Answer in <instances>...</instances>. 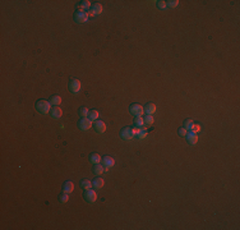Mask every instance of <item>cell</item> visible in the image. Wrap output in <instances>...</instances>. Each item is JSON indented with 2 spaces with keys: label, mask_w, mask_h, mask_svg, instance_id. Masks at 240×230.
<instances>
[{
  "label": "cell",
  "mask_w": 240,
  "mask_h": 230,
  "mask_svg": "<svg viewBox=\"0 0 240 230\" xmlns=\"http://www.w3.org/2000/svg\"><path fill=\"white\" fill-rule=\"evenodd\" d=\"M136 136H137V138H139V139L146 138V136H147V130H146L145 128H141V129H138V130L136 132Z\"/></svg>",
  "instance_id": "obj_25"
},
{
  "label": "cell",
  "mask_w": 240,
  "mask_h": 230,
  "mask_svg": "<svg viewBox=\"0 0 240 230\" xmlns=\"http://www.w3.org/2000/svg\"><path fill=\"white\" fill-rule=\"evenodd\" d=\"M92 120L90 118H81L78 120V128L81 130H88L91 127H92Z\"/></svg>",
  "instance_id": "obj_7"
},
{
  "label": "cell",
  "mask_w": 240,
  "mask_h": 230,
  "mask_svg": "<svg viewBox=\"0 0 240 230\" xmlns=\"http://www.w3.org/2000/svg\"><path fill=\"white\" fill-rule=\"evenodd\" d=\"M105 171V166L102 164H95L92 166V172L95 175H97V177H101V174Z\"/></svg>",
  "instance_id": "obj_13"
},
{
  "label": "cell",
  "mask_w": 240,
  "mask_h": 230,
  "mask_svg": "<svg viewBox=\"0 0 240 230\" xmlns=\"http://www.w3.org/2000/svg\"><path fill=\"white\" fill-rule=\"evenodd\" d=\"M60 102H61V97L59 95H53L50 97V104L53 106H57V105H60Z\"/></svg>",
  "instance_id": "obj_20"
},
{
  "label": "cell",
  "mask_w": 240,
  "mask_h": 230,
  "mask_svg": "<svg viewBox=\"0 0 240 230\" xmlns=\"http://www.w3.org/2000/svg\"><path fill=\"white\" fill-rule=\"evenodd\" d=\"M81 86H82L81 81L77 79V78H72V79H69V82H68V88H69V91L73 92V93L79 92Z\"/></svg>",
  "instance_id": "obj_5"
},
{
  "label": "cell",
  "mask_w": 240,
  "mask_h": 230,
  "mask_svg": "<svg viewBox=\"0 0 240 230\" xmlns=\"http://www.w3.org/2000/svg\"><path fill=\"white\" fill-rule=\"evenodd\" d=\"M92 127H93L96 133H103L105 130H106V124H105V121H102L100 119L95 120L93 124H92Z\"/></svg>",
  "instance_id": "obj_8"
},
{
  "label": "cell",
  "mask_w": 240,
  "mask_h": 230,
  "mask_svg": "<svg viewBox=\"0 0 240 230\" xmlns=\"http://www.w3.org/2000/svg\"><path fill=\"white\" fill-rule=\"evenodd\" d=\"M73 18L75 23H86L88 21V13L83 11H75Z\"/></svg>",
  "instance_id": "obj_3"
},
{
  "label": "cell",
  "mask_w": 240,
  "mask_h": 230,
  "mask_svg": "<svg viewBox=\"0 0 240 230\" xmlns=\"http://www.w3.org/2000/svg\"><path fill=\"white\" fill-rule=\"evenodd\" d=\"M92 4H90V2H87V0H83V2H79L78 4H77V6H78V11H83V12H87V9H90Z\"/></svg>",
  "instance_id": "obj_18"
},
{
  "label": "cell",
  "mask_w": 240,
  "mask_h": 230,
  "mask_svg": "<svg viewBox=\"0 0 240 230\" xmlns=\"http://www.w3.org/2000/svg\"><path fill=\"white\" fill-rule=\"evenodd\" d=\"M83 197L86 199V202L88 203H93L96 199H97V194H96V190L90 188V189H86L84 193H83Z\"/></svg>",
  "instance_id": "obj_4"
},
{
  "label": "cell",
  "mask_w": 240,
  "mask_h": 230,
  "mask_svg": "<svg viewBox=\"0 0 240 230\" xmlns=\"http://www.w3.org/2000/svg\"><path fill=\"white\" fill-rule=\"evenodd\" d=\"M87 118H90L92 121L97 120V119H99V111H97V110H90V111H88V117H87Z\"/></svg>",
  "instance_id": "obj_26"
},
{
  "label": "cell",
  "mask_w": 240,
  "mask_h": 230,
  "mask_svg": "<svg viewBox=\"0 0 240 230\" xmlns=\"http://www.w3.org/2000/svg\"><path fill=\"white\" fill-rule=\"evenodd\" d=\"M61 115H63V111L59 106H53L51 108V111H50V117L53 119H60L61 118Z\"/></svg>",
  "instance_id": "obj_11"
},
{
  "label": "cell",
  "mask_w": 240,
  "mask_h": 230,
  "mask_svg": "<svg viewBox=\"0 0 240 230\" xmlns=\"http://www.w3.org/2000/svg\"><path fill=\"white\" fill-rule=\"evenodd\" d=\"M81 187H82L83 190L90 189V188H92V181H90V179H83L81 181Z\"/></svg>",
  "instance_id": "obj_22"
},
{
  "label": "cell",
  "mask_w": 240,
  "mask_h": 230,
  "mask_svg": "<svg viewBox=\"0 0 240 230\" xmlns=\"http://www.w3.org/2000/svg\"><path fill=\"white\" fill-rule=\"evenodd\" d=\"M143 111H145L146 114H148V115H152L153 113L156 111V105L152 104V102H149V104L146 105L145 108H143Z\"/></svg>",
  "instance_id": "obj_17"
},
{
  "label": "cell",
  "mask_w": 240,
  "mask_h": 230,
  "mask_svg": "<svg viewBox=\"0 0 240 230\" xmlns=\"http://www.w3.org/2000/svg\"><path fill=\"white\" fill-rule=\"evenodd\" d=\"M133 126H134V128H137V129L145 128V121H143V118H142V117L134 118V120H133Z\"/></svg>",
  "instance_id": "obj_16"
},
{
  "label": "cell",
  "mask_w": 240,
  "mask_h": 230,
  "mask_svg": "<svg viewBox=\"0 0 240 230\" xmlns=\"http://www.w3.org/2000/svg\"><path fill=\"white\" fill-rule=\"evenodd\" d=\"M101 156H100V153H97V152H92V153H90V156H88V160H90V162L92 165H95V164H100L101 162Z\"/></svg>",
  "instance_id": "obj_12"
},
{
  "label": "cell",
  "mask_w": 240,
  "mask_h": 230,
  "mask_svg": "<svg viewBox=\"0 0 240 230\" xmlns=\"http://www.w3.org/2000/svg\"><path fill=\"white\" fill-rule=\"evenodd\" d=\"M129 111H130V114L132 115H134V117H141V115H143V106L141 104H137V102H134V104H132L130 106H129Z\"/></svg>",
  "instance_id": "obj_6"
},
{
  "label": "cell",
  "mask_w": 240,
  "mask_h": 230,
  "mask_svg": "<svg viewBox=\"0 0 240 230\" xmlns=\"http://www.w3.org/2000/svg\"><path fill=\"white\" fill-rule=\"evenodd\" d=\"M178 133H179L180 137H185V136H187V129H185L184 127H180V128L178 129Z\"/></svg>",
  "instance_id": "obj_29"
},
{
  "label": "cell",
  "mask_w": 240,
  "mask_h": 230,
  "mask_svg": "<svg viewBox=\"0 0 240 230\" xmlns=\"http://www.w3.org/2000/svg\"><path fill=\"white\" fill-rule=\"evenodd\" d=\"M73 190H74V183L72 180H66L63 184V192H65V193H72Z\"/></svg>",
  "instance_id": "obj_14"
},
{
  "label": "cell",
  "mask_w": 240,
  "mask_h": 230,
  "mask_svg": "<svg viewBox=\"0 0 240 230\" xmlns=\"http://www.w3.org/2000/svg\"><path fill=\"white\" fill-rule=\"evenodd\" d=\"M35 108L40 114H50L51 104H50V101H46V100H38L35 105Z\"/></svg>",
  "instance_id": "obj_1"
},
{
  "label": "cell",
  "mask_w": 240,
  "mask_h": 230,
  "mask_svg": "<svg viewBox=\"0 0 240 230\" xmlns=\"http://www.w3.org/2000/svg\"><path fill=\"white\" fill-rule=\"evenodd\" d=\"M78 115L81 118H87L88 117V109L86 108V106H82L78 109Z\"/></svg>",
  "instance_id": "obj_27"
},
{
  "label": "cell",
  "mask_w": 240,
  "mask_h": 230,
  "mask_svg": "<svg viewBox=\"0 0 240 230\" xmlns=\"http://www.w3.org/2000/svg\"><path fill=\"white\" fill-rule=\"evenodd\" d=\"M136 132H137V128L134 129V128H130V127H124L120 130V138L124 139V141H129L136 136Z\"/></svg>",
  "instance_id": "obj_2"
},
{
  "label": "cell",
  "mask_w": 240,
  "mask_h": 230,
  "mask_svg": "<svg viewBox=\"0 0 240 230\" xmlns=\"http://www.w3.org/2000/svg\"><path fill=\"white\" fill-rule=\"evenodd\" d=\"M91 11L95 13V15H96V14H100V13H102V5H101L100 3H92V5H91Z\"/></svg>",
  "instance_id": "obj_19"
},
{
  "label": "cell",
  "mask_w": 240,
  "mask_h": 230,
  "mask_svg": "<svg viewBox=\"0 0 240 230\" xmlns=\"http://www.w3.org/2000/svg\"><path fill=\"white\" fill-rule=\"evenodd\" d=\"M185 138H187V142L189 143L190 146H194L196 143L198 142V136H197V132H194V130H189V132H187V136H185Z\"/></svg>",
  "instance_id": "obj_9"
},
{
  "label": "cell",
  "mask_w": 240,
  "mask_h": 230,
  "mask_svg": "<svg viewBox=\"0 0 240 230\" xmlns=\"http://www.w3.org/2000/svg\"><path fill=\"white\" fill-rule=\"evenodd\" d=\"M101 164L106 168V169H109V168H111V166H114L115 165V160L111 157V156H103L102 159H101Z\"/></svg>",
  "instance_id": "obj_10"
},
{
  "label": "cell",
  "mask_w": 240,
  "mask_h": 230,
  "mask_svg": "<svg viewBox=\"0 0 240 230\" xmlns=\"http://www.w3.org/2000/svg\"><path fill=\"white\" fill-rule=\"evenodd\" d=\"M183 127H184L187 130H192V129H193V127H194V121L192 120V119H185V120L183 121Z\"/></svg>",
  "instance_id": "obj_21"
},
{
  "label": "cell",
  "mask_w": 240,
  "mask_h": 230,
  "mask_svg": "<svg viewBox=\"0 0 240 230\" xmlns=\"http://www.w3.org/2000/svg\"><path fill=\"white\" fill-rule=\"evenodd\" d=\"M57 199H59L60 203H66V202L69 201V193H65V192H63L61 194H59Z\"/></svg>",
  "instance_id": "obj_24"
},
{
  "label": "cell",
  "mask_w": 240,
  "mask_h": 230,
  "mask_svg": "<svg viewBox=\"0 0 240 230\" xmlns=\"http://www.w3.org/2000/svg\"><path fill=\"white\" fill-rule=\"evenodd\" d=\"M157 8L158 9H165L166 8V2H164V0H158V2H157Z\"/></svg>",
  "instance_id": "obj_30"
},
{
  "label": "cell",
  "mask_w": 240,
  "mask_h": 230,
  "mask_svg": "<svg viewBox=\"0 0 240 230\" xmlns=\"http://www.w3.org/2000/svg\"><path fill=\"white\" fill-rule=\"evenodd\" d=\"M179 5V0H169V2H166V6L169 8H175Z\"/></svg>",
  "instance_id": "obj_28"
},
{
  "label": "cell",
  "mask_w": 240,
  "mask_h": 230,
  "mask_svg": "<svg viewBox=\"0 0 240 230\" xmlns=\"http://www.w3.org/2000/svg\"><path fill=\"white\" fill-rule=\"evenodd\" d=\"M103 184H105V181H103V179L100 178V177H96V178L93 179V181H92V187H93L95 189H101V188L103 187Z\"/></svg>",
  "instance_id": "obj_15"
},
{
  "label": "cell",
  "mask_w": 240,
  "mask_h": 230,
  "mask_svg": "<svg viewBox=\"0 0 240 230\" xmlns=\"http://www.w3.org/2000/svg\"><path fill=\"white\" fill-rule=\"evenodd\" d=\"M143 121H145V126H147V127H149V126H152L153 124V117L152 115H148V114H146L145 117H143Z\"/></svg>",
  "instance_id": "obj_23"
}]
</instances>
